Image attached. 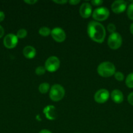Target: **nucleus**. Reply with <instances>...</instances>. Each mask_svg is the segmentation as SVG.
<instances>
[{
    "label": "nucleus",
    "mask_w": 133,
    "mask_h": 133,
    "mask_svg": "<svg viewBox=\"0 0 133 133\" xmlns=\"http://www.w3.org/2000/svg\"><path fill=\"white\" fill-rule=\"evenodd\" d=\"M87 34L91 40L101 44L105 38L106 30L101 23L96 21H91L87 25Z\"/></svg>",
    "instance_id": "nucleus-1"
},
{
    "label": "nucleus",
    "mask_w": 133,
    "mask_h": 133,
    "mask_svg": "<svg viewBox=\"0 0 133 133\" xmlns=\"http://www.w3.org/2000/svg\"><path fill=\"white\" fill-rule=\"evenodd\" d=\"M97 73L103 77H109L116 73V67L114 64L110 62H103L99 65L97 68Z\"/></svg>",
    "instance_id": "nucleus-2"
},
{
    "label": "nucleus",
    "mask_w": 133,
    "mask_h": 133,
    "mask_svg": "<svg viewBox=\"0 0 133 133\" xmlns=\"http://www.w3.org/2000/svg\"><path fill=\"white\" fill-rule=\"evenodd\" d=\"M65 91L63 87L58 84L52 86L50 90L49 96L53 101H59L63 98Z\"/></svg>",
    "instance_id": "nucleus-3"
},
{
    "label": "nucleus",
    "mask_w": 133,
    "mask_h": 133,
    "mask_svg": "<svg viewBox=\"0 0 133 133\" xmlns=\"http://www.w3.org/2000/svg\"><path fill=\"white\" fill-rule=\"evenodd\" d=\"M60 66V61L56 56L48 57L45 62L44 68L49 72H54L57 71Z\"/></svg>",
    "instance_id": "nucleus-4"
},
{
    "label": "nucleus",
    "mask_w": 133,
    "mask_h": 133,
    "mask_svg": "<svg viewBox=\"0 0 133 133\" xmlns=\"http://www.w3.org/2000/svg\"><path fill=\"white\" fill-rule=\"evenodd\" d=\"M122 37L118 32L112 33L108 39V45L111 49H117L122 44Z\"/></svg>",
    "instance_id": "nucleus-5"
},
{
    "label": "nucleus",
    "mask_w": 133,
    "mask_h": 133,
    "mask_svg": "<svg viewBox=\"0 0 133 133\" xmlns=\"http://www.w3.org/2000/svg\"><path fill=\"white\" fill-rule=\"evenodd\" d=\"M110 11L106 7H99L92 12V17L96 21H104L109 17Z\"/></svg>",
    "instance_id": "nucleus-6"
},
{
    "label": "nucleus",
    "mask_w": 133,
    "mask_h": 133,
    "mask_svg": "<svg viewBox=\"0 0 133 133\" xmlns=\"http://www.w3.org/2000/svg\"><path fill=\"white\" fill-rule=\"evenodd\" d=\"M51 35L57 42H63L66 39V33L63 29L59 27H56L51 31Z\"/></svg>",
    "instance_id": "nucleus-7"
},
{
    "label": "nucleus",
    "mask_w": 133,
    "mask_h": 133,
    "mask_svg": "<svg viewBox=\"0 0 133 133\" xmlns=\"http://www.w3.org/2000/svg\"><path fill=\"white\" fill-rule=\"evenodd\" d=\"M18 40V38L16 35L14 34H9L4 38V45L8 49H13L16 46Z\"/></svg>",
    "instance_id": "nucleus-8"
},
{
    "label": "nucleus",
    "mask_w": 133,
    "mask_h": 133,
    "mask_svg": "<svg viewBox=\"0 0 133 133\" xmlns=\"http://www.w3.org/2000/svg\"><path fill=\"white\" fill-rule=\"evenodd\" d=\"M110 97V93L108 90L106 89H100L95 93L94 99L98 103H104L108 101Z\"/></svg>",
    "instance_id": "nucleus-9"
},
{
    "label": "nucleus",
    "mask_w": 133,
    "mask_h": 133,
    "mask_svg": "<svg viewBox=\"0 0 133 133\" xmlns=\"http://www.w3.org/2000/svg\"><path fill=\"white\" fill-rule=\"evenodd\" d=\"M127 6L126 1L123 0H117L112 4V10L116 14H119L125 10Z\"/></svg>",
    "instance_id": "nucleus-10"
},
{
    "label": "nucleus",
    "mask_w": 133,
    "mask_h": 133,
    "mask_svg": "<svg viewBox=\"0 0 133 133\" xmlns=\"http://www.w3.org/2000/svg\"><path fill=\"white\" fill-rule=\"evenodd\" d=\"M80 14L83 18H88L92 15V6L89 3H83L80 8Z\"/></svg>",
    "instance_id": "nucleus-11"
},
{
    "label": "nucleus",
    "mask_w": 133,
    "mask_h": 133,
    "mask_svg": "<svg viewBox=\"0 0 133 133\" xmlns=\"http://www.w3.org/2000/svg\"><path fill=\"white\" fill-rule=\"evenodd\" d=\"M43 113L45 115L46 118L49 120H54L57 118L56 107L53 105H48L44 107V110H43Z\"/></svg>",
    "instance_id": "nucleus-12"
},
{
    "label": "nucleus",
    "mask_w": 133,
    "mask_h": 133,
    "mask_svg": "<svg viewBox=\"0 0 133 133\" xmlns=\"http://www.w3.org/2000/svg\"><path fill=\"white\" fill-rule=\"evenodd\" d=\"M111 98L116 103H121L123 101V94L122 92L119 90H114L111 93Z\"/></svg>",
    "instance_id": "nucleus-13"
},
{
    "label": "nucleus",
    "mask_w": 133,
    "mask_h": 133,
    "mask_svg": "<svg viewBox=\"0 0 133 133\" xmlns=\"http://www.w3.org/2000/svg\"><path fill=\"white\" fill-rule=\"evenodd\" d=\"M23 55L26 58L32 59L36 55V49L31 45H27L23 49Z\"/></svg>",
    "instance_id": "nucleus-14"
},
{
    "label": "nucleus",
    "mask_w": 133,
    "mask_h": 133,
    "mask_svg": "<svg viewBox=\"0 0 133 133\" xmlns=\"http://www.w3.org/2000/svg\"><path fill=\"white\" fill-rule=\"evenodd\" d=\"M50 90V84L48 83H43L39 87V90L41 94H46Z\"/></svg>",
    "instance_id": "nucleus-15"
},
{
    "label": "nucleus",
    "mask_w": 133,
    "mask_h": 133,
    "mask_svg": "<svg viewBox=\"0 0 133 133\" xmlns=\"http://www.w3.org/2000/svg\"><path fill=\"white\" fill-rule=\"evenodd\" d=\"M126 87L130 88H133V73H130L127 75L125 80Z\"/></svg>",
    "instance_id": "nucleus-16"
},
{
    "label": "nucleus",
    "mask_w": 133,
    "mask_h": 133,
    "mask_svg": "<svg viewBox=\"0 0 133 133\" xmlns=\"http://www.w3.org/2000/svg\"><path fill=\"white\" fill-rule=\"evenodd\" d=\"M39 33L43 36H48L51 34V30L47 27H43L39 30Z\"/></svg>",
    "instance_id": "nucleus-17"
},
{
    "label": "nucleus",
    "mask_w": 133,
    "mask_h": 133,
    "mask_svg": "<svg viewBox=\"0 0 133 133\" xmlns=\"http://www.w3.org/2000/svg\"><path fill=\"white\" fill-rule=\"evenodd\" d=\"M27 35V32L26 29H21L18 30L17 32L16 36L18 38H24L26 37Z\"/></svg>",
    "instance_id": "nucleus-18"
},
{
    "label": "nucleus",
    "mask_w": 133,
    "mask_h": 133,
    "mask_svg": "<svg viewBox=\"0 0 133 133\" xmlns=\"http://www.w3.org/2000/svg\"><path fill=\"white\" fill-rule=\"evenodd\" d=\"M127 16L129 19L133 20V1L129 5L127 8Z\"/></svg>",
    "instance_id": "nucleus-19"
},
{
    "label": "nucleus",
    "mask_w": 133,
    "mask_h": 133,
    "mask_svg": "<svg viewBox=\"0 0 133 133\" xmlns=\"http://www.w3.org/2000/svg\"><path fill=\"white\" fill-rule=\"evenodd\" d=\"M46 69L43 66H38L35 70V74L38 75H43L45 74Z\"/></svg>",
    "instance_id": "nucleus-20"
},
{
    "label": "nucleus",
    "mask_w": 133,
    "mask_h": 133,
    "mask_svg": "<svg viewBox=\"0 0 133 133\" xmlns=\"http://www.w3.org/2000/svg\"><path fill=\"white\" fill-rule=\"evenodd\" d=\"M114 77L116 80L119 81H122L124 79V75L121 71H117L115 73Z\"/></svg>",
    "instance_id": "nucleus-21"
},
{
    "label": "nucleus",
    "mask_w": 133,
    "mask_h": 133,
    "mask_svg": "<svg viewBox=\"0 0 133 133\" xmlns=\"http://www.w3.org/2000/svg\"><path fill=\"white\" fill-rule=\"evenodd\" d=\"M107 29H108V31H109L110 32L113 33V32H115V31H116V27L113 23H109V24L108 25V26H107Z\"/></svg>",
    "instance_id": "nucleus-22"
},
{
    "label": "nucleus",
    "mask_w": 133,
    "mask_h": 133,
    "mask_svg": "<svg viewBox=\"0 0 133 133\" xmlns=\"http://www.w3.org/2000/svg\"><path fill=\"white\" fill-rule=\"evenodd\" d=\"M91 3L94 6H99L103 3V1L101 0H93L91 1Z\"/></svg>",
    "instance_id": "nucleus-23"
},
{
    "label": "nucleus",
    "mask_w": 133,
    "mask_h": 133,
    "mask_svg": "<svg viewBox=\"0 0 133 133\" xmlns=\"http://www.w3.org/2000/svg\"><path fill=\"white\" fill-rule=\"evenodd\" d=\"M127 100L128 102H129L130 105H133V92H131V93L128 96Z\"/></svg>",
    "instance_id": "nucleus-24"
},
{
    "label": "nucleus",
    "mask_w": 133,
    "mask_h": 133,
    "mask_svg": "<svg viewBox=\"0 0 133 133\" xmlns=\"http://www.w3.org/2000/svg\"><path fill=\"white\" fill-rule=\"evenodd\" d=\"M24 2L29 5H33V4L36 3L38 2L37 0H24Z\"/></svg>",
    "instance_id": "nucleus-25"
},
{
    "label": "nucleus",
    "mask_w": 133,
    "mask_h": 133,
    "mask_svg": "<svg viewBox=\"0 0 133 133\" xmlns=\"http://www.w3.org/2000/svg\"><path fill=\"white\" fill-rule=\"evenodd\" d=\"M69 3L72 5H76L79 3H80V0H70Z\"/></svg>",
    "instance_id": "nucleus-26"
},
{
    "label": "nucleus",
    "mask_w": 133,
    "mask_h": 133,
    "mask_svg": "<svg viewBox=\"0 0 133 133\" xmlns=\"http://www.w3.org/2000/svg\"><path fill=\"white\" fill-rule=\"evenodd\" d=\"M53 2L56 3H57V4H61V5H63V4H65V3H66L68 2L66 0H54L53 1Z\"/></svg>",
    "instance_id": "nucleus-27"
},
{
    "label": "nucleus",
    "mask_w": 133,
    "mask_h": 133,
    "mask_svg": "<svg viewBox=\"0 0 133 133\" xmlns=\"http://www.w3.org/2000/svg\"><path fill=\"white\" fill-rule=\"evenodd\" d=\"M4 19H5V14L3 12L0 11V22H2Z\"/></svg>",
    "instance_id": "nucleus-28"
},
{
    "label": "nucleus",
    "mask_w": 133,
    "mask_h": 133,
    "mask_svg": "<svg viewBox=\"0 0 133 133\" xmlns=\"http://www.w3.org/2000/svg\"><path fill=\"white\" fill-rule=\"evenodd\" d=\"M4 35V29L3 28L2 26L0 25V38L2 37Z\"/></svg>",
    "instance_id": "nucleus-29"
},
{
    "label": "nucleus",
    "mask_w": 133,
    "mask_h": 133,
    "mask_svg": "<svg viewBox=\"0 0 133 133\" xmlns=\"http://www.w3.org/2000/svg\"><path fill=\"white\" fill-rule=\"evenodd\" d=\"M39 133H52V132H50L48 129H43L39 132Z\"/></svg>",
    "instance_id": "nucleus-30"
},
{
    "label": "nucleus",
    "mask_w": 133,
    "mask_h": 133,
    "mask_svg": "<svg viewBox=\"0 0 133 133\" xmlns=\"http://www.w3.org/2000/svg\"><path fill=\"white\" fill-rule=\"evenodd\" d=\"M130 31L132 34L133 35V23L130 25Z\"/></svg>",
    "instance_id": "nucleus-31"
},
{
    "label": "nucleus",
    "mask_w": 133,
    "mask_h": 133,
    "mask_svg": "<svg viewBox=\"0 0 133 133\" xmlns=\"http://www.w3.org/2000/svg\"><path fill=\"white\" fill-rule=\"evenodd\" d=\"M131 133H133V132H131Z\"/></svg>",
    "instance_id": "nucleus-32"
}]
</instances>
